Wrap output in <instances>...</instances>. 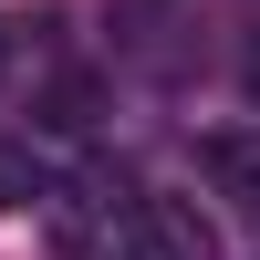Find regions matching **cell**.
Returning <instances> with one entry per match:
<instances>
[{
	"instance_id": "3",
	"label": "cell",
	"mask_w": 260,
	"mask_h": 260,
	"mask_svg": "<svg viewBox=\"0 0 260 260\" xmlns=\"http://www.w3.org/2000/svg\"><path fill=\"white\" fill-rule=\"evenodd\" d=\"M31 198V156H21V146H0V208H21Z\"/></svg>"
},
{
	"instance_id": "4",
	"label": "cell",
	"mask_w": 260,
	"mask_h": 260,
	"mask_svg": "<svg viewBox=\"0 0 260 260\" xmlns=\"http://www.w3.org/2000/svg\"><path fill=\"white\" fill-rule=\"evenodd\" d=\"M240 83H250V104H260V42H250V62H240Z\"/></svg>"
},
{
	"instance_id": "5",
	"label": "cell",
	"mask_w": 260,
	"mask_h": 260,
	"mask_svg": "<svg viewBox=\"0 0 260 260\" xmlns=\"http://www.w3.org/2000/svg\"><path fill=\"white\" fill-rule=\"evenodd\" d=\"M0 73H11V42H0Z\"/></svg>"
},
{
	"instance_id": "2",
	"label": "cell",
	"mask_w": 260,
	"mask_h": 260,
	"mask_svg": "<svg viewBox=\"0 0 260 260\" xmlns=\"http://www.w3.org/2000/svg\"><path fill=\"white\" fill-rule=\"evenodd\" d=\"M198 167L229 187V198L260 208V136H240V125H219V136H198Z\"/></svg>"
},
{
	"instance_id": "1",
	"label": "cell",
	"mask_w": 260,
	"mask_h": 260,
	"mask_svg": "<svg viewBox=\"0 0 260 260\" xmlns=\"http://www.w3.org/2000/svg\"><path fill=\"white\" fill-rule=\"evenodd\" d=\"M125 240H136V260H219V229L198 219V198H136Z\"/></svg>"
}]
</instances>
